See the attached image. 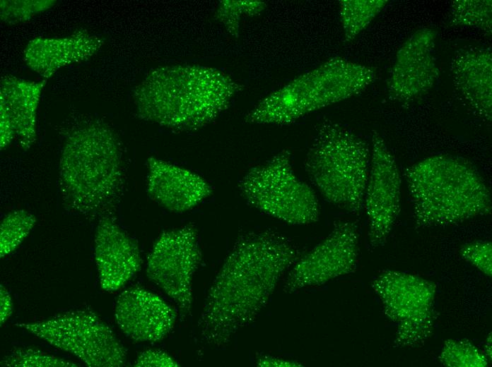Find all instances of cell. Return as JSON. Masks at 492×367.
<instances>
[{"mask_svg": "<svg viewBox=\"0 0 492 367\" xmlns=\"http://www.w3.org/2000/svg\"><path fill=\"white\" fill-rule=\"evenodd\" d=\"M300 257L295 244L271 230L240 235L204 299L197 327L208 345H226L265 307L279 281Z\"/></svg>", "mask_w": 492, "mask_h": 367, "instance_id": "1", "label": "cell"}, {"mask_svg": "<svg viewBox=\"0 0 492 367\" xmlns=\"http://www.w3.org/2000/svg\"><path fill=\"white\" fill-rule=\"evenodd\" d=\"M242 86L212 68L177 65L156 68L135 88L138 116L175 131L201 128L226 110Z\"/></svg>", "mask_w": 492, "mask_h": 367, "instance_id": "2", "label": "cell"}, {"mask_svg": "<svg viewBox=\"0 0 492 367\" xmlns=\"http://www.w3.org/2000/svg\"><path fill=\"white\" fill-rule=\"evenodd\" d=\"M123 179L120 143L107 124L93 121L71 131L59 164V191L68 210L100 219L110 217Z\"/></svg>", "mask_w": 492, "mask_h": 367, "instance_id": "3", "label": "cell"}, {"mask_svg": "<svg viewBox=\"0 0 492 367\" xmlns=\"http://www.w3.org/2000/svg\"><path fill=\"white\" fill-rule=\"evenodd\" d=\"M412 215L422 228L462 223L491 211L490 189L478 171L456 156H430L404 173Z\"/></svg>", "mask_w": 492, "mask_h": 367, "instance_id": "4", "label": "cell"}, {"mask_svg": "<svg viewBox=\"0 0 492 367\" xmlns=\"http://www.w3.org/2000/svg\"><path fill=\"white\" fill-rule=\"evenodd\" d=\"M375 69L335 56L263 98L245 116L247 123L286 125L354 96L375 80Z\"/></svg>", "mask_w": 492, "mask_h": 367, "instance_id": "5", "label": "cell"}, {"mask_svg": "<svg viewBox=\"0 0 492 367\" xmlns=\"http://www.w3.org/2000/svg\"><path fill=\"white\" fill-rule=\"evenodd\" d=\"M371 150L361 137L330 120L318 127L305 167L312 185L332 205L352 214L363 208Z\"/></svg>", "mask_w": 492, "mask_h": 367, "instance_id": "6", "label": "cell"}, {"mask_svg": "<svg viewBox=\"0 0 492 367\" xmlns=\"http://www.w3.org/2000/svg\"><path fill=\"white\" fill-rule=\"evenodd\" d=\"M239 189L249 205L288 224H308L319 219L316 193L294 172L287 150L250 169Z\"/></svg>", "mask_w": 492, "mask_h": 367, "instance_id": "7", "label": "cell"}, {"mask_svg": "<svg viewBox=\"0 0 492 367\" xmlns=\"http://www.w3.org/2000/svg\"><path fill=\"white\" fill-rule=\"evenodd\" d=\"M16 325L74 354L88 366L120 367L126 363L127 349L111 327L92 311H69Z\"/></svg>", "mask_w": 492, "mask_h": 367, "instance_id": "8", "label": "cell"}, {"mask_svg": "<svg viewBox=\"0 0 492 367\" xmlns=\"http://www.w3.org/2000/svg\"><path fill=\"white\" fill-rule=\"evenodd\" d=\"M371 287L384 313L396 325L394 345L399 348L423 345L434 327L435 284L411 274L388 270L375 277Z\"/></svg>", "mask_w": 492, "mask_h": 367, "instance_id": "9", "label": "cell"}, {"mask_svg": "<svg viewBox=\"0 0 492 367\" xmlns=\"http://www.w3.org/2000/svg\"><path fill=\"white\" fill-rule=\"evenodd\" d=\"M201 261L197 229L192 224L163 231L148 255V277L175 303L181 320L191 313L193 277Z\"/></svg>", "mask_w": 492, "mask_h": 367, "instance_id": "10", "label": "cell"}, {"mask_svg": "<svg viewBox=\"0 0 492 367\" xmlns=\"http://www.w3.org/2000/svg\"><path fill=\"white\" fill-rule=\"evenodd\" d=\"M358 231L356 222L339 221L329 235L293 265L283 290L299 289L324 284L353 272L358 263Z\"/></svg>", "mask_w": 492, "mask_h": 367, "instance_id": "11", "label": "cell"}, {"mask_svg": "<svg viewBox=\"0 0 492 367\" xmlns=\"http://www.w3.org/2000/svg\"><path fill=\"white\" fill-rule=\"evenodd\" d=\"M401 176L396 160L380 133L373 131L370 165L363 207L368 241L372 248L383 246L401 207Z\"/></svg>", "mask_w": 492, "mask_h": 367, "instance_id": "12", "label": "cell"}, {"mask_svg": "<svg viewBox=\"0 0 492 367\" xmlns=\"http://www.w3.org/2000/svg\"><path fill=\"white\" fill-rule=\"evenodd\" d=\"M436 35L431 28H421L401 46L387 82L390 100L411 102L434 85L439 75L435 57Z\"/></svg>", "mask_w": 492, "mask_h": 367, "instance_id": "13", "label": "cell"}, {"mask_svg": "<svg viewBox=\"0 0 492 367\" xmlns=\"http://www.w3.org/2000/svg\"><path fill=\"white\" fill-rule=\"evenodd\" d=\"M122 332L136 342H157L173 329L177 313L157 294L140 287L123 291L115 308Z\"/></svg>", "mask_w": 492, "mask_h": 367, "instance_id": "14", "label": "cell"}, {"mask_svg": "<svg viewBox=\"0 0 492 367\" xmlns=\"http://www.w3.org/2000/svg\"><path fill=\"white\" fill-rule=\"evenodd\" d=\"M147 169L148 196L170 212H187L213 193L212 186L204 178L181 166L150 157Z\"/></svg>", "mask_w": 492, "mask_h": 367, "instance_id": "15", "label": "cell"}, {"mask_svg": "<svg viewBox=\"0 0 492 367\" xmlns=\"http://www.w3.org/2000/svg\"><path fill=\"white\" fill-rule=\"evenodd\" d=\"M100 284L107 291L121 289L141 269L136 241L111 217L100 219L94 239Z\"/></svg>", "mask_w": 492, "mask_h": 367, "instance_id": "16", "label": "cell"}, {"mask_svg": "<svg viewBox=\"0 0 492 367\" xmlns=\"http://www.w3.org/2000/svg\"><path fill=\"white\" fill-rule=\"evenodd\" d=\"M102 44V40L86 30L62 37H39L27 44L24 61L31 70L49 78L63 67L88 60Z\"/></svg>", "mask_w": 492, "mask_h": 367, "instance_id": "17", "label": "cell"}, {"mask_svg": "<svg viewBox=\"0 0 492 367\" xmlns=\"http://www.w3.org/2000/svg\"><path fill=\"white\" fill-rule=\"evenodd\" d=\"M454 84L468 105L487 121L492 118V52L491 49H458L450 64Z\"/></svg>", "mask_w": 492, "mask_h": 367, "instance_id": "18", "label": "cell"}, {"mask_svg": "<svg viewBox=\"0 0 492 367\" xmlns=\"http://www.w3.org/2000/svg\"><path fill=\"white\" fill-rule=\"evenodd\" d=\"M45 84V80L31 81L12 76L1 78L0 107L7 112L24 150L36 140L37 111Z\"/></svg>", "mask_w": 492, "mask_h": 367, "instance_id": "19", "label": "cell"}, {"mask_svg": "<svg viewBox=\"0 0 492 367\" xmlns=\"http://www.w3.org/2000/svg\"><path fill=\"white\" fill-rule=\"evenodd\" d=\"M387 0H341L339 15L346 42L353 40L387 4Z\"/></svg>", "mask_w": 492, "mask_h": 367, "instance_id": "20", "label": "cell"}, {"mask_svg": "<svg viewBox=\"0 0 492 367\" xmlns=\"http://www.w3.org/2000/svg\"><path fill=\"white\" fill-rule=\"evenodd\" d=\"M451 24L475 28L491 35L492 32L491 0L453 1L450 11Z\"/></svg>", "mask_w": 492, "mask_h": 367, "instance_id": "21", "label": "cell"}, {"mask_svg": "<svg viewBox=\"0 0 492 367\" xmlns=\"http://www.w3.org/2000/svg\"><path fill=\"white\" fill-rule=\"evenodd\" d=\"M36 222L35 217L25 210L8 212L0 224V256L15 251L28 236Z\"/></svg>", "mask_w": 492, "mask_h": 367, "instance_id": "22", "label": "cell"}, {"mask_svg": "<svg viewBox=\"0 0 492 367\" xmlns=\"http://www.w3.org/2000/svg\"><path fill=\"white\" fill-rule=\"evenodd\" d=\"M438 359L447 367H486L489 364L483 351L464 339L446 340Z\"/></svg>", "mask_w": 492, "mask_h": 367, "instance_id": "23", "label": "cell"}, {"mask_svg": "<svg viewBox=\"0 0 492 367\" xmlns=\"http://www.w3.org/2000/svg\"><path fill=\"white\" fill-rule=\"evenodd\" d=\"M1 366L8 367H75V363L33 347L13 349L1 361Z\"/></svg>", "mask_w": 492, "mask_h": 367, "instance_id": "24", "label": "cell"}, {"mask_svg": "<svg viewBox=\"0 0 492 367\" xmlns=\"http://www.w3.org/2000/svg\"><path fill=\"white\" fill-rule=\"evenodd\" d=\"M56 2L54 0H1V20L8 25L25 22L50 9Z\"/></svg>", "mask_w": 492, "mask_h": 367, "instance_id": "25", "label": "cell"}, {"mask_svg": "<svg viewBox=\"0 0 492 367\" xmlns=\"http://www.w3.org/2000/svg\"><path fill=\"white\" fill-rule=\"evenodd\" d=\"M265 6L266 4L259 1H223L218 8V16L228 32L238 36L241 16L257 15Z\"/></svg>", "mask_w": 492, "mask_h": 367, "instance_id": "26", "label": "cell"}, {"mask_svg": "<svg viewBox=\"0 0 492 367\" xmlns=\"http://www.w3.org/2000/svg\"><path fill=\"white\" fill-rule=\"evenodd\" d=\"M461 257L484 275H492V243L488 240H476L462 245Z\"/></svg>", "mask_w": 492, "mask_h": 367, "instance_id": "27", "label": "cell"}, {"mask_svg": "<svg viewBox=\"0 0 492 367\" xmlns=\"http://www.w3.org/2000/svg\"><path fill=\"white\" fill-rule=\"evenodd\" d=\"M136 367H177L179 363L168 352L160 349H147L137 356Z\"/></svg>", "mask_w": 492, "mask_h": 367, "instance_id": "28", "label": "cell"}, {"mask_svg": "<svg viewBox=\"0 0 492 367\" xmlns=\"http://www.w3.org/2000/svg\"><path fill=\"white\" fill-rule=\"evenodd\" d=\"M16 136L15 130L11 119L6 110L0 107V148L5 149Z\"/></svg>", "mask_w": 492, "mask_h": 367, "instance_id": "29", "label": "cell"}, {"mask_svg": "<svg viewBox=\"0 0 492 367\" xmlns=\"http://www.w3.org/2000/svg\"><path fill=\"white\" fill-rule=\"evenodd\" d=\"M258 366H302V363L293 360L279 358L269 355H261L256 361Z\"/></svg>", "mask_w": 492, "mask_h": 367, "instance_id": "30", "label": "cell"}, {"mask_svg": "<svg viewBox=\"0 0 492 367\" xmlns=\"http://www.w3.org/2000/svg\"><path fill=\"white\" fill-rule=\"evenodd\" d=\"M13 313V303L8 290L1 284L0 289V321L3 325Z\"/></svg>", "mask_w": 492, "mask_h": 367, "instance_id": "31", "label": "cell"}, {"mask_svg": "<svg viewBox=\"0 0 492 367\" xmlns=\"http://www.w3.org/2000/svg\"><path fill=\"white\" fill-rule=\"evenodd\" d=\"M491 349V332H490V334L488 335L486 339V342L484 344V350L483 351L484 355L488 359V361H491L492 359Z\"/></svg>", "mask_w": 492, "mask_h": 367, "instance_id": "32", "label": "cell"}]
</instances>
